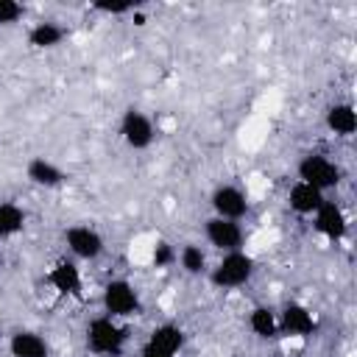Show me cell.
<instances>
[{"mask_svg":"<svg viewBox=\"0 0 357 357\" xmlns=\"http://www.w3.org/2000/svg\"><path fill=\"white\" fill-rule=\"evenodd\" d=\"M126 340H128V332H126V326L117 324V318L100 315V318H92L86 326V349L92 354L120 357L126 349Z\"/></svg>","mask_w":357,"mask_h":357,"instance_id":"1","label":"cell"},{"mask_svg":"<svg viewBox=\"0 0 357 357\" xmlns=\"http://www.w3.org/2000/svg\"><path fill=\"white\" fill-rule=\"evenodd\" d=\"M254 273V259L245 254V251H229L223 254V259L212 268V284L215 287H240L251 279Z\"/></svg>","mask_w":357,"mask_h":357,"instance_id":"2","label":"cell"},{"mask_svg":"<svg viewBox=\"0 0 357 357\" xmlns=\"http://www.w3.org/2000/svg\"><path fill=\"white\" fill-rule=\"evenodd\" d=\"M298 181L312 184V187H318L324 192V190L340 184V167L332 159L321 156V153H307L298 162Z\"/></svg>","mask_w":357,"mask_h":357,"instance_id":"3","label":"cell"},{"mask_svg":"<svg viewBox=\"0 0 357 357\" xmlns=\"http://www.w3.org/2000/svg\"><path fill=\"white\" fill-rule=\"evenodd\" d=\"M103 310L109 318H128L139 312V296L131 282L126 279H112L103 287Z\"/></svg>","mask_w":357,"mask_h":357,"instance_id":"4","label":"cell"},{"mask_svg":"<svg viewBox=\"0 0 357 357\" xmlns=\"http://www.w3.org/2000/svg\"><path fill=\"white\" fill-rule=\"evenodd\" d=\"M120 134H123L128 148L142 151V148H148L153 142V123L139 109H126V114L120 120Z\"/></svg>","mask_w":357,"mask_h":357,"instance_id":"5","label":"cell"},{"mask_svg":"<svg viewBox=\"0 0 357 357\" xmlns=\"http://www.w3.org/2000/svg\"><path fill=\"white\" fill-rule=\"evenodd\" d=\"M47 284H50L59 296H73V298H81V296H84L81 271H78V265L70 262V259H59V262L47 271Z\"/></svg>","mask_w":357,"mask_h":357,"instance_id":"6","label":"cell"},{"mask_svg":"<svg viewBox=\"0 0 357 357\" xmlns=\"http://www.w3.org/2000/svg\"><path fill=\"white\" fill-rule=\"evenodd\" d=\"M212 209L215 218H226V220H240L248 212V198L240 187L234 184H223L212 192Z\"/></svg>","mask_w":357,"mask_h":357,"instance_id":"7","label":"cell"},{"mask_svg":"<svg viewBox=\"0 0 357 357\" xmlns=\"http://www.w3.org/2000/svg\"><path fill=\"white\" fill-rule=\"evenodd\" d=\"M204 231H206V240H209L215 248L226 251V254H229V251H240V245H243V229H240L237 220L209 218L206 226H204Z\"/></svg>","mask_w":357,"mask_h":357,"instance_id":"8","label":"cell"},{"mask_svg":"<svg viewBox=\"0 0 357 357\" xmlns=\"http://www.w3.org/2000/svg\"><path fill=\"white\" fill-rule=\"evenodd\" d=\"M64 243L78 259H95L103 251V237L92 226H70L64 231Z\"/></svg>","mask_w":357,"mask_h":357,"instance_id":"9","label":"cell"},{"mask_svg":"<svg viewBox=\"0 0 357 357\" xmlns=\"http://www.w3.org/2000/svg\"><path fill=\"white\" fill-rule=\"evenodd\" d=\"M315 329V318L304 304H287L279 312V332L290 337H307Z\"/></svg>","mask_w":357,"mask_h":357,"instance_id":"10","label":"cell"},{"mask_svg":"<svg viewBox=\"0 0 357 357\" xmlns=\"http://www.w3.org/2000/svg\"><path fill=\"white\" fill-rule=\"evenodd\" d=\"M315 229L329 237V240H340L349 229V220L343 215V209L335 204V201H324L318 209H315Z\"/></svg>","mask_w":357,"mask_h":357,"instance_id":"11","label":"cell"},{"mask_svg":"<svg viewBox=\"0 0 357 357\" xmlns=\"http://www.w3.org/2000/svg\"><path fill=\"white\" fill-rule=\"evenodd\" d=\"M324 201H326L324 192H321L318 187H312V184H304V181H296V184L290 187V192H287V204H290V209L298 212V215H315V209H318Z\"/></svg>","mask_w":357,"mask_h":357,"instance_id":"12","label":"cell"},{"mask_svg":"<svg viewBox=\"0 0 357 357\" xmlns=\"http://www.w3.org/2000/svg\"><path fill=\"white\" fill-rule=\"evenodd\" d=\"M25 176H28L31 184H36V187H47V190L64 184V173H61V167L53 165V162L45 159V156H33V159L28 162V167H25Z\"/></svg>","mask_w":357,"mask_h":357,"instance_id":"13","label":"cell"},{"mask_svg":"<svg viewBox=\"0 0 357 357\" xmlns=\"http://www.w3.org/2000/svg\"><path fill=\"white\" fill-rule=\"evenodd\" d=\"M8 351H11V357H47L50 354L45 337L31 332V329L14 332L11 340H8Z\"/></svg>","mask_w":357,"mask_h":357,"instance_id":"14","label":"cell"},{"mask_svg":"<svg viewBox=\"0 0 357 357\" xmlns=\"http://www.w3.org/2000/svg\"><path fill=\"white\" fill-rule=\"evenodd\" d=\"M326 128L337 137H351L357 131V114L349 103H335L326 112Z\"/></svg>","mask_w":357,"mask_h":357,"instance_id":"15","label":"cell"},{"mask_svg":"<svg viewBox=\"0 0 357 357\" xmlns=\"http://www.w3.org/2000/svg\"><path fill=\"white\" fill-rule=\"evenodd\" d=\"M148 346H156V349H162V351H167V354H178L181 346H184V332H181L176 324H159V326L151 332Z\"/></svg>","mask_w":357,"mask_h":357,"instance_id":"16","label":"cell"},{"mask_svg":"<svg viewBox=\"0 0 357 357\" xmlns=\"http://www.w3.org/2000/svg\"><path fill=\"white\" fill-rule=\"evenodd\" d=\"M25 226V212L20 204L14 201H3L0 204V240H8L14 234H20Z\"/></svg>","mask_w":357,"mask_h":357,"instance_id":"17","label":"cell"},{"mask_svg":"<svg viewBox=\"0 0 357 357\" xmlns=\"http://www.w3.org/2000/svg\"><path fill=\"white\" fill-rule=\"evenodd\" d=\"M248 326L257 337H276L279 335V318L268 307H254L248 315Z\"/></svg>","mask_w":357,"mask_h":357,"instance_id":"18","label":"cell"},{"mask_svg":"<svg viewBox=\"0 0 357 357\" xmlns=\"http://www.w3.org/2000/svg\"><path fill=\"white\" fill-rule=\"evenodd\" d=\"M64 39V28L56 22H36L28 33V42L33 47H56Z\"/></svg>","mask_w":357,"mask_h":357,"instance_id":"19","label":"cell"},{"mask_svg":"<svg viewBox=\"0 0 357 357\" xmlns=\"http://www.w3.org/2000/svg\"><path fill=\"white\" fill-rule=\"evenodd\" d=\"M178 262H181V268H184L187 273H192V276H198V273L206 271V254H204L201 245H195V243H187V245L178 251Z\"/></svg>","mask_w":357,"mask_h":357,"instance_id":"20","label":"cell"},{"mask_svg":"<svg viewBox=\"0 0 357 357\" xmlns=\"http://www.w3.org/2000/svg\"><path fill=\"white\" fill-rule=\"evenodd\" d=\"M176 259H178V251H176L170 243L162 240V243L153 245V265H156V268H167V265H173Z\"/></svg>","mask_w":357,"mask_h":357,"instance_id":"21","label":"cell"},{"mask_svg":"<svg viewBox=\"0 0 357 357\" xmlns=\"http://www.w3.org/2000/svg\"><path fill=\"white\" fill-rule=\"evenodd\" d=\"M25 14V6L17 0H0V25H11Z\"/></svg>","mask_w":357,"mask_h":357,"instance_id":"22","label":"cell"},{"mask_svg":"<svg viewBox=\"0 0 357 357\" xmlns=\"http://www.w3.org/2000/svg\"><path fill=\"white\" fill-rule=\"evenodd\" d=\"M92 8H98L103 14H128V11L137 8V3H131V0H126V3H95Z\"/></svg>","mask_w":357,"mask_h":357,"instance_id":"23","label":"cell"},{"mask_svg":"<svg viewBox=\"0 0 357 357\" xmlns=\"http://www.w3.org/2000/svg\"><path fill=\"white\" fill-rule=\"evenodd\" d=\"M139 357H176V354H167V351H162V349H156V346H142V354Z\"/></svg>","mask_w":357,"mask_h":357,"instance_id":"24","label":"cell"}]
</instances>
